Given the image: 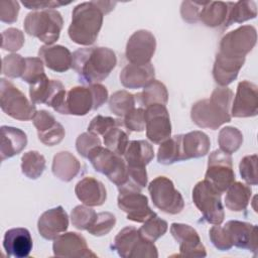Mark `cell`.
<instances>
[{
    "instance_id": "obj_31",
    "label": "cell",
    "mask_w": 258,
    "mask_h": 258,
    "mask_svg": "<svg viewBox=\"0 0 258 258\" xmlns=\"http://www.w3.org/2000/svg\"><path fill=\"white\" fill-rule=\"evenodd\" d=\"M51 170L55 177L68 182L79 174L81 163L71 152L60 151L53 157Z\"/></svg>"
},
{
    "instance_id": "obj_40",
    "label": "cell",
    "mask_w": 258,
    "mask_h": 258,
    "mask_svg": "<svg viewBox=\"0 0 258 258\" xmlns=\"http://www.w3.org/2000/svg\"><path fill=\"white\" fill-rule=\"evenodd\" d=\"M167 228V222L155 214L144 222V224L139 229V233L145 239L154 242L166 233Z\"/></svg>"
},
{
    "instance_id": "obj_19",
    "label": "cell",
    "mask_w": 258,
    "mask_h": 258,
    "mask_svg": "<svg viewBox=\"0 0 258 258\" xmlns=\"http://www.w3.org/2000/svg\"><path fill=\"white\" fill-rule=\"evenodd\" d=\"M52 251L57 257H96L89 249L86 239L76 232H68L56 237Z\"/></svg>"
},
{
    "instance_id": "obj_52",
    "label": "cell",
    "mask_w": 258,
    "mask_h": 258,
    "mask_svg": "<svg viewBox=\"0 0 258 258\" xmlns=\"http://www.w3.org/2000/svg\"><path fill=\"white\" fill-rule=\"evenodd\" d=\"M19 3L13 0L0 1V19L5 23H13L17 20Z\"/></svg>"
},
{
    "instance_id": "obj_38",
    "label": "cell",
    "mask_w": 258,
    "mask_h": 258,
    "mask_svg": "<svg viewBox=\"0 0 258 258\" xmlns=\"http://www.w3.org/2000/svg\"><path fill=\"white\" fill-rule=\"evenodd\" d=\"M135 96L127 91H117L109 99L110 111L119 117H124L128 112L134 109Z\"/></svg>"
},
{
    "instance_id": "obj_26",
    "label": "cell",
    "mask_w": 258,
    "mask_h": 258,
    "mask_svg": "<svg viewBox=\"0 0 258 258\" xmlns=\"http://www.w3.org/2000/svg\"><path fill=\"white\" fill-rule=\"evenodd\" d=\"M155 71L149 62L147 64L128 63L120 73V82L127 89H140L154 80Z\"/></svg>"
},
{
    "instance_id": "obj_29",
    "label": "cell",
    "mask_w": 258,
    "mask_h": 258,
    "mask_svg": "<svg viewBox=\"0 0 258 258\" xmlns=\"http://www.w3.org/2000/svg\"><path fill=\"white\" fill-rule=\"evenodd\" d=\"M229 10L230 2H206L203 3L202 9L200 11L199 20L202 21L208 27H221L222 30H225Z\"/></svg>"
},
{
    "instance_id": "obj_10",
    "label": "cell",
    "mask_w": 258,
    "mask_h": 258,
    "mask_svg": "<svg viewBox=\"0 0 258 258\" xmlns=\"http://www.w3.org/2000/svg\"><path fill=\"white\" fill-rule=\"evenodd\" d=\"M221 195L206 179L199 181L192 189L194 204L202 213L204 219L213 225L222 224L225 218Z\"/></svg>"
},
{
    "instance_id": "obj_11",
    "label": "cell",
    "mask_w": 258,
    "mask_h": 258,
    "mask_svg": "<svg viewBox=\"0 0 258 258\" xmlns=\"http://www.w3.org/2000/svg\"><path fill=\"white\" fill-rule=\"evenodd\" d=\"M153 205L160 211L176 215L184 208V201L181 194L175 189L173 182L166 176H157L148 185Z\"/></svg>"
},
{
    "instance_id": "obj_21",
    "label": "cell",
    "mask_w": 258,
    "mask_h": 258,
    "mask_svg": "<svg viewBox=\"0 0 258 258\" xmlns=\"http://www.w3.org/2000/svg\"><path fill=\"white\" fill-rule=\"evenodd\" d=\"M69 227V217L61 206L45 211L38 219L37 229L46 240H54Z\"/></svg>"
},
{
    "instance_id": "obj_3",
    "label": "cell",
    "mask_w": 258,
    "mask_h": 258,
    "mask_svg": "<svg viewBox=\"0 0 258 258\" xmlns=\"http://www.w3.org/2000/svg\"><path fill=\"white\" fill-rule=\"evenodd\" d=\"M233 92L227 87H220L213 91L210 99L196 102L190 111L192 122L201 128L218 129L231 121V102Z\"/></svg>"
},
{
    "instance_id": "obj_8",
    "label": "cell",
    "mask_w": 258,
    "mask_h": 258,
    "mask_svg": "<svg viewBox=\"0 0 258 258\" xmlns=\"http://www.w3.org/2000/svg\"><path fill=\"white\" fill-rule=\"evenodd\" d=\"M89 161L96 171L105 174L120 187L128 181V169L125 160L107 147H94L88 154Z\"/></svg>"
},
{
    "instance_id": "obj_7",
    "label": "cell",
    "mask_w": 258,
    "mask_h": 258,
    "mask_svg": "<svg viewBox=\"0 0 258 258\" xmlns=\"http://www.w3.org/2000/svg\"><path fill=\"white\" fill-rule=\"evenodd\" d=\"M112 248L123 258H157V248L135 227L123 228L115 237Z\"/></svg>"
},
{
    "instance_id": "obj_5",
    "label": "cell",
    "mask_w": 258,
    "mask_h": 258,
    "mask_svg": "<svg viewBox=\"0 0 258 258\" xmlns=\"http://www.w3.org/2000/svg\"><path fill=\"white\" fill-rule=\"evenodd\" d=\"M154 151L150 143L145 140H132L128 143L124 153V160L128 169L126 184L142 189L147 184L146 165L153 159Z\"/></svg>"
},
{
    "instance_id": "obj_28",
    "label": "cell",
    "mask_w": 258,
    "mask_h": 258,
    "mask_svg": "<svg viewBox=\"0 0 258 258\" xmlns=\"http://www.w3.org/2000/svg\"><path fill=\"white\" fill-rule=\"evenodd\" d=\"M26 144L27 136L22 130L10 126L1 127L0 155L2 161L20 153Z\"/></svg>"
},
{
    "instance_id": "obj_2",
    "label": "cell",
    "mask_w": 258,
    "mask_h": 258,
    "mask_svg": "<svg viewBox=\"0 0 258 258\" xmlns=\"http://www.w3.org/2000/svg\"><path fill=\"white\" fill-rule=\"evenodd\" d=\"M116 64V54L108 47H84L77 49L73 53L72 68L82 82L89 85L105 80Z\"/></svg>"
},
{
    "instance_id": "obj_25",
    "label": "cell",
    "mask_w": 258,
    "mask_h": 258,
    "mask_svg": "<svg viewBox=\"0 0 258 258\" xmlns=\"http://www.w3.org/2000/svg\"><path fill=\"white\" fill-rule=\"evenodd\" d=\"M244 62L245 57H231L218 52L213 67L215 82L221 87H227L236 80Z\"/></svg>"
},
{
    "instance_id": "obj_15",
    "label": "cell",
    "mask_w": 258,
    "mask_h": 258,
    "mask_svg": "<svg viewBox=\"0 0 258 258\" xmlns=\"http://www.w3.org/2000/svg\"><path fill=\"white\" fill-rule=\"evenodd\" d=\"M147 138L155 144H161L171 136L169 113L164 105L152 104L144 110Z\"/></svg>"
},
{
    "instance_id": "obj_34",
    "label": "cell",
    "mask_w": 258,
    "mask_h": 258,
    "mask_svg": "<svg viewBox=\"0 0 258 258\" xmlns=\"http://www.w3.org/2000/svg\"><path fill=\"white\" fill-rule=\"evenodd\" d=\"M181 136L182 134L175 135L160 144L157 152V160L159 163L168 165L183 160L181 150Z\"/></svg>"
},
{
    "instance_id": "obj_53",
    "label": "cell",
    "mask_w": 258,
    "mask_h": 258,
    "mask_svg": "<svg viewBox=\"0 0 258 258\" xmlns=\"http://www.w3.org/2000/svg\"><path fill=\"white\" fill-rule=\"evenodd\" d=\"M203 3L183 1L180 6V15L182 19L188 23H196L199 20L200 11L202 9Z\"/></svg>"
},
{
    "instance_id": "obj_44",
    "label": "cell",
    "mask_w": 258,
    "mask_h": 258,
    "mask_svg": "<svg viewBox=\"0 0 258 258\" xmlns=\"http://www.w3.org/2000/svg\"><path fill=\"white\" fill-rule=\"evenodd\" d=\"M2 44L1 47L4 50L8 51H16L22 47L24 44V34L18 28L10 27L5 29L2 34Z\"/></svg>"
},
{
    "instance_id": "obj_17",
    "label": "cell",
    "mask_w": 258,
    "mask_h": 258,
    "mask_svg": "<svg viewBox=\"0 0 258 258\" xmlns=\"http://www.w3.org/2000/svg\"><path fill=\"white\" fill-rule=\"evenodd\" d=\"M170 233L179 244V255L183 257H206V248L198 232L189 225L172 223Z\"/></svg>"
},
{
    "instance_id": "obj_18",
    "label": "cell",
    "mask_w": 258,
    "mask_h": 258,
    "mask_svg": "<svg viewBox=\"0 0 258 258\" xmlns=\"http://www.w3.org/2000/svg\"><path fill=\"white\" fill-rule=\"evenodd\" d=\"M232 116L237 118L254 117L258 113V87L249 81L238 84L236 96L231 109Z\"/></svg>"
},
{
    "instance_id": "obj_47",
    "label": "cell",
    "mask_w": 258,
    "mask_h": 258,
    "mask_svg": "<svg viewBox=\"0 0 258 258\" xmlns=\"http://www.w3.org/2000/svg\"><path fill=\"white\" fill-rule=\"evenodd\" d=\"M26 58V67L24 74L22 76V80L29 85H32L37 80L45 76L43 69V61L39 57H25Z\"/></svg>"
},
{
    "instance_id": "obj_12",
    "label": "cell",
    "mask_w": 258,
    "mask_h": 258,
    "mask_svg": "<svg viewBox=\"0 0 258 258\" xmlns=\"http://www.w3.org/2000/svg\"><path fill=\"white\" fill-rule=\"evenodd\" d=\"M205 179L221 194L226 191L235 181L231 154L225 153L220 149L213 151L208 159Z\"/></svg>"
},
{
    "instance_id": "obj_16",
    "label": "cell",
    "mask_w": 258,
    "mask_h": 258,
    "mask_svg": "<svg viewBox=\"0 0 258 258\" xmlns=\"http://www.w3.org/2000/svg\"><path fill=\"white\" fill-rule=\"evenodd\" d=\"M156 48L154 35L145 29L135 31L126 44V58L130 63L147 64L150 62Z\"/></svg>"
},
{
    "instance_id": "obj_30",
    "label": "cell",
    "mask_w": 258,
    "mask_h": 258,
    "mask_svg": "<svg viewBox=\"0 0 258 258\" xmlns=\"http://www.w3.org/2000/svg\"><path fill=\"white\" fill-rule=\"evenodd\" d=\"M211 147L208 135L202 131H191L181 136L183 160L205 156Z\"/></svg>"
},
{
    "instance_id": "obj_27",
    "label": "cell",
    "mask_w": 258,
    "mask_h": 258,
    "mask_svg": "<svg viewBox=\"0 0 258 258\" xmlns=\"http://www.w3.org/2000/svg\"><path fill=\"white\" fill-rule=\"evenodd\" d=\"M38 56L51 71L64 73L72 68L73 54L62 45H43L38 50Z\"/></svg>"
},
{
    "instance_id": "obj_13",
    "label": "cell",
    "mask_w": 258,
    "mask_h": 258,
    "mask_svg": "<svg viewBox=\"0 0 258 258\" xmlns=\"http://www.w3.org/2000/svg\"><path fill=\"white\" fill-rule=\"evenodd\" d=\"M256 40V28L252 25H242L222 37L219 53L231 57H245L255 46Z\"/></svg>"
},
{
    "instance_id": "obj_36",
    "label": "cell",
    "mask_w": 258,
    "mask_h": 258,
    "mask_svg": "<svg viewBox=\"0 0 258 258\" xmlns=\"http://www.w3.org/2000/svg\"><path fill=\"white\" fill-rule=\"evenodd\" d=\"M45 169V158L38 151L31 150L21 157V170L30 179L38 178Z\"/></svg>"
},
{
    "instance_id": "obj_49",
    "label": "cell",
    "mask_w": 258,
    "mask_h": 258,
    "mask_svg": "<svg viewBox=\"0 0 258 258\" xmlns=\"http://www.w3.org/2000/svg\"><path fill=\"white\" fill-rule=\"evenodd\" d=\"M101 145V140L100 138L95 135L92 134L90 132H85L82 133L81 135L78 136L77 140H76V148L77 151L79 152L80 155H82L83 157H88L89 152L97 146Z\"/></svg>"
},
{
    "instance_id": "obj_9",
    "label": "cell",
    "mask_w": 258,
    "mask_h": 258,
    "mask_svg": "<svg viewBox=\"0 0 258 258\" xmlns=\"http://www.w3.org/2000/svg\"><path fill=\"white\" fill-rule=\"evenodd\" d=\"M0 106L5 114L19 121L31 120L37 112L34 104L6 79L0 80Z\"/></svg>"
},
{
    "instance_id": "obj_32",
    "label": "cell",
    "mask_w": 258,
    "mask_h": 258,
    "mask_svg": "<svg viewBox=\"0 0 258 258\" xmlns=\"http://www.w3.org/2000/svg\"><path fill=\"white\" fill-rule=\"evenodd\" d=\"M251 196L252 189L249 185L240 181H234L227 189L225 205L230 211L242 212L247 208Z\"/></svg>"
},
{
    "instance_id": "obj_37",
    "label": "cell",
    "mask_w": 258,
    "mask_h": 258,
    "mask_svg": "<svg viewBox=\"0 0 258 258\" xmlns=\"http://www.w3.org/2000/svg\"><path fill=\"white\" fill-rule=\"evenodd\" d=\"M218 143L220 145V150L232 154L236 152L243 143L242 132L236 127H224L219 133Z\"/></svg>"
},
{
    "instance_id": "obj_48",
    "label": "cell",
    "mask_w": 258,
    "mask_h": 258,
    "mask_svg": "<svg viewBox=\"0 0 258 258\" xmlns=\"http://www.w3.org/2000/svg\"><path fill=\"white\" fill-rule=\"evenodd\" d=\"M123 125L134 132H141L145 129V115L143 108L132 109L123 117Z\"/></svg>"
},
{
    "instance_id": "obj_24",
    "label": "cell",
    "mask_w": 258,
    "mask_h": 258,
    "mask_svg": "<svg viewBox=\"0 0 258 258\" xmlns=\"http://www.w3.org/2000/svg\"><path fill=\"white\" fill-rule=\"evenodd\" d=\"M77 198L86 206H102L107 199L105 185L93 176H86L81 179L75 186Z\"/></svg>"
},
{
    "instance_id": "obj_41",
    "label": "cell",
    "mask_w": 258,
    "mask_h": 258,
    "mask_svg": "<svg viewBox=\"0 0 258 258\" xmlns=\"http://www.w3.org/2000/svg\"><path fill=\"white\" fill-rule=\"evenodd\" d=\"M25 67L26 58L17 53L8 54L2 59V74L8 78H22Z\"/></svg>"
},
{
    "instance_id": "obj_39",
    "label": "cell",
    "mask_w": 258,
    "mask_h": 258,
    "mask_svg": "<svg viewBox=\"0 0 258 258\" xmlns=\"http://www.w3.org/2000/svg\"><path fill=\"white\" fill-rule=\"evenodd\" d=\"M105 146L118 155H124L129 143L128 134L119 126L109 129L104 135Z\"/></svg>"
},
{
    "instance_id": "obj_35",
    "label": "cell",
    "mask_w": 258,
    "mask_h": 258,
    "mask_svg": "<svg viewBox=\"0 0 258 258\" xmlns=\"http://www.w3.org/2000/svg\"><path fill=\"white\" fill-rule=\"evenodd\" d=\"M256 15L257 8L254 1L230 2V10L226 23V29L233 23H242L249 19L255 18Z\"/></svg>"
},
{
    "instance_id": "obj_43",
    "label": "cell",
    "mask_w": 258,
    "mask_h": 258,
    "mask_svg": "<svg viewBox=\"0 0 258 258\" xmlns=\"http://www.w3.org/2000/svg\"><path fill=\"white\" fill-rule=\"evenodd\" d=\"M116 217L109 212L98 213L92 226L87 230L91 235L101 237L107 235L115 226Z\"/></svg>"
},
{
    "instance_id": "obj_22",
    "label": "cell",
    "mask_w": 258,
    "mask_h": 258,
    "mask_svg": "<svg viewBox=\"0 0 258 258\" xmlns=\"http://www.w3.org/2000/svg\"><path fill=\"white\" fill-rule=\"evenodd\" d=\"M64 91V86L61 82L58 80H49L45 75L30 85V101L33 104H46L51 107Z\"/></svg>"
},
{
    "instance_id": "obj_23",
    "label": "cell",
    "mask_w": 258,
    "mask_h": 258,
    "mask_svg": "<svg viewBox=\"0 0 258 258\" xmlns=\"http://www.w3.org/2000/svg\"><path fill=\"white\" fill-rule=\"evenodd\" d=\"M3 247L10 257L25 258L30 254L33 243L29 231L25 228H13L6 231Z\"/></svg>"
},
{
    "instance_id": "obj_14",
    "label": "cell",
    "mask_w": 258,
    "mask_h": 258,
    "mask_svg": "<svg viewBox=\"0 0 258 258\" xmlns=\"http://www.w3.org/2000/svg\"><path fill=\"white\" fill-rule=\"evenodd\" d=\"M118 189V207L127 214L128 220L144 223L151 216L155 215L148 205L147 198L139 189L130 186H122Z\"/></svg>"
},
{
    "instance_id": "obj_4",
    "label": "cell",
    "mask_w": 258,
    "mask_h": 258,
    "mask_svg": "<svg viewBox=\"0 0 258 258\" xmlns=\"http://www.w3.org/2000/svg\"><path fill=\"white\" fill-rule=\"evenodd\" d=\"M108 100V90L101 84L88 87H74L66 93L59 114L85 116L90 111L100 108Z\"/></svg>"
},
{
    "instance_id": "obj_42",
    "label": "cell",
    "mask_w": 258,
    "mask_h": 258,
    "mask_svg": "<svg viewBox=\"0 0 258 258\" xmlns=\"http://www.w3.org/2000/svg\"><path fill=\"white\" fill-rule=\"evenodd\" d=\"M97 213L89 206H77L71 213L72 224L79 230H88L96 219Z\"/></svg>"
},
{
    "instance_id": "obj_20",
    "label": "cell",
    "mask_w": 258,
    "mask_h": 258,
    "mask_svg": "<svg viewBox=\"0 0 258 258\" xmlns=\"http://www.w3.org/2000/svg\"><path fill=\"white\" fill-rule=\"evenodd\" d=\"M223 228L233 246L256 253L258 248L256 225L232 220L227 222Z\"/></svg>"
},
{
    "instance_id": "obj_45",
    "label": "cell",
    "mask_w": 258,
    "mask_h": 258,
    "mask_svg": "<svg viewBox=\"0 0 258 258\" xmlns=\"http://www.w3.org/2000/svg\"><path fill=\"white\" fill-rule=\"evenodd\" d=\"M239 170L242 178L251 185L257 184V155L244 156L239 164Z\"/></svg>"
},
{
    "instance_id": "obj_33",
    "label": "cell",
    "mask_w": 258,
    "mask_h": 258,
    "mask_svg": "<svg viewBox=\"0 0 258 258\" xmlns=\"http://www.w3.org/2000/svg\"><path fill=\"white\" fill-rule=\"evenodd\" d=\"M135 99L140 105L145 106V108L152 104H161L165 106L168 101V92L164 84L157 80H153L144 87L142 92L135 95Z\"/></svg>"
},
{
    "instance_id": "obj_1",
    "label": "cell",
    "mask_w": 258,
    "mask_h": 258,
    "mask_svg": "<svg viewBox=\"0 0 258 258\" xmlns=\"http://www.w3.org/2000/svg\"><path fill=\"white\" fill-rule=\"evenodd\" d=\"M116 2L90 1L77 5L72 12L68 33L77 44H93L101 30L104 15L114 9Z\"/></svg>"
},
{
    "instance_id": "obj_55",
    "label": "cell",
    "mask_w": 258,
    "mask_h": 258,
    "mask_svg": "<svg viewBox=\"0 0 258 258\" xmlns=\"http://www.w3.org/2000/svg\"><path fill=\"white\" fill-rule=\"evenodd\" d=\"M71 2H63V1H53V0H46V1H22V4L28 8V9H33V10H46L56 8L62 5H68Z\"/></svg>"
},
{
    "instance_id": "obj_46",
    "label": "cell",
    "mask_w": 258,
    "mask_h": 258,
    "mask_svg": "<svg viewBox=\"0 0 258 258\" xmlns=\"http://www.w3.org/2000/svg\"><path fill=\"white\" fill-rule=\"evenodd\" d=\"M122 125V122L120 120L114 119L112 117H105L102 115H97L94 117L89 126H88V132L95 134V135H104L109 129L113 127H120Z\"/></svg>"
},
{
    "instance_id": "obj_54",
    "label": "cell",
    "mask_w": 258,
    "mask_h": 258,
    "mask_svg": "<svg viewBox=\"0 0 258 258\" xmlns=\"http://www.w3.org/2000/svg\"><path fill=\"white\" fill-rule=\"evenodd\" d=\"M32 121H33L34 127L37 130V134L48 130L49 128H51L57 123L54 116L45 110L37 111Z\"/></svg>"
},
{
    "instance_id": "obj_51",
    "label": "cell",
    "mask_w": 258,
    "mask_h": 258,
    "mask_svg": "<svg viewBox=\"0 0 258 258\" xmlns=\"http://www.w3.org/2000/svg\"><path fill=\"white\" fill-rule=\"evenodd\" d=\"M38 139L47 146H53L58 144L64 137L66 132L64 128L60 123H56L54 126L49 128L48 130L38 133Z\"/></svg>"
},
{
    "instance_id": "obj_6",
    "label": "cell",
    "mask_w": 258,
    "mask_h": 258,
    "mask_svg": "<svg viewBox=\"0 0 258 258\" xmlns=\"http://www.w3.org/2000/svg\"><path fill=\"white\" fill-rule=\"evenodd\" d=\"M62 24L63 20L58 11L46 9L28 13L23 26L27 34L37 37L46 45H50L58 39Z\"/></svg>"
},
{
    "instance_id": "obj_50",
    "label": "cell",
    "mask_w": 258,
    "mask_h": 258,
    "mask_svg": "<svg viewBox=\"0 0 258 258\" xmlns=\"http://www.w3.org/2000/svg\"><path fill=\"white\" fill-rule=\"evenodd\" d=\"M209 235H210L211 242L218 250L228 251L233 247L225 229L220 225L213 226L209 231Z\"/></svg>"
}]
</instances>
